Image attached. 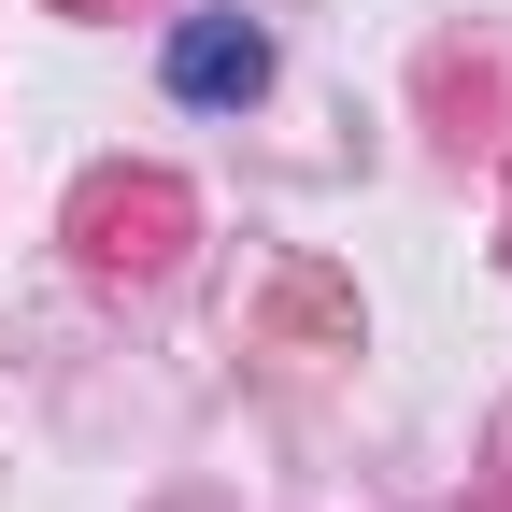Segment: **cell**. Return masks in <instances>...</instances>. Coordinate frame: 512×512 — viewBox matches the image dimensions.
<instances>
[{"instance_id":"6da1fadb","label":"cell","mask_w":512,"mask_h":512,"mask_svg":"<svg viewBox=\"0 0 512 512\" xmlns=\"http://www.w3.org/2000/svg\"><path fill=\"white\" fill-rule=\"evenodd\" d=\"M256 86H271V29H242V15H185V29H171V100L228 114V100H256Z\"/></svg>"}]
</instances>
